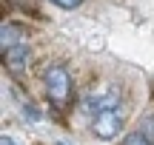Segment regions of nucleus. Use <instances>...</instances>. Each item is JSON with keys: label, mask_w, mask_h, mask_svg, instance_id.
Wrapping results in <instances>:
<instances>
[{"label": "nucleus", "mask_w": 154, "mask_h": 145, "mask_svg": "<svg viewBox=\"0 0 154 145\" xmlns=\"http://www.w3.org/2000/svg\"><path fill=\"white\" fill-rule=\"evenodd\" d=\"M43 85H46V94L49 100L54 102L57 108L69 105L74 97V83H72V74L66 71V66H49L43 71Z\"/></svg>", "instance_id": "nucleus-1"}, {"label": "nucleus", "mask_w": 154, "mask_h": 145, "mask_svg": "<svg viewBox=\"0 0 154 145\" xmlns=\"http://www.w3.org/2000/svg\"><path fill=\"white\" fill-rule=\"evenodd\" d=\"M126 125V117H123L120 108H111V111H103L91 120V131L100 137V140H114L117 134L123 131Z\"/></svg>", "instance_id": "nucleus-2"}, {"label": "nucleus", "mask_w": 154, "mask_h": 145, "mask_svg": "<svg viewBox=\"0 0 154 145\" xmlns=\"http://www.w3.org/2000/svg\"><path fill=\"white\" fill-rule=\"evenodd\" d=\"M117 102H120V94H117V88H109V91H97V94H88L83 97V111H91L94 117L103 111H111V108H117Z\"/></svg>", "instance_id": "nucleus-3"}, {"label": "nucleus", "mask_w": 154, "mask_h": 145, "mask_svg": "<svg viewBox=\"0 0 154 145\" xmlns=\"http://www.w3.org/2000/svg\"><path fill=\"white\" fill-rule=\"evenodd\" d=\"M3 63H6L9 71H23L26 63H29V46L17 43V46H11V49H6L3 51Z\"/></svg>", "instance_id": "nucleus-4"}, {"label": "nucleus", "mask_w": 154, "mask_h": 145, "mask_svg": "<svg viewBox=\"0 0 154 145\" xmlns=\"http://www.w3.org/2000/svg\"><path fill=\"white\" fill-rule=\"evenodd\" d=\"M20 23H3V31H0V46H3V51L6 49H11V46H17V43H23V34H20Z\"/></svg>", "instance_id": "nucleus-5"}, {"label": "nucleus", "mask_w": 154, "mask_h": 145, "mask_svg": "<svg viewBox=\"0 0 154 145\" xmlns=\"http://www.w3.org/2000/svg\"><path fill=\"white\" fill-rule=\"evenodd\" d=\"M123 145H151V140L146 134H140V131H134V134H128L126 140H123Z\"/></svg>", "instance_id": "nucleus-6"}, {"label": "nucleus", "mask_w": 154, "mask_h": 145, "mask_svg": "<svg viewBox=\"0 0 154 145\" xmlns=\"http://www.w3.org/2000/svg\"><path fill=\"white\" fill-rule=\"evenodd\" d=\"M54 6H60V9H66V11H72V9H77V6L83 3V0H51Z\"/></svg>", "instance_id": "nucleus-7"}, {"label": "nucleus", "mask_w": 154, "mask_h": 145, "mask_svg": "<svg viewBox=\"0 0 154 145\" xmlns=\"http://www.w3.org/2000/svg\"><path fill=\"white\" fill-rule=\"evenodd\" d=\"M0 145H20V142H17L14 137H9V134H3V137H0Z\"/></svg>", "instance_id": "nucleus-8"}, {"label": "nucleus", "mask_w": 154, "mask_h": 145, "mask_svg": "<svg viewBox=\"0 0 154 145\" xmlns=\"http://www.w3.org/2000/svg\"><path fill=\"white\" fill-rule=\"evenodd\" d=\"M57 145H66V142H63V140H60V142H57Z\"/></svg>", "instance_id": "nucleus-9"}]
</instances>
